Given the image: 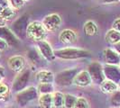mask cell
<instances>
[{
    "mask_svg": "<svg viewBox=\"0 0 120 108\" xmlns=\"http://www.w3.org/2000/svg\"><path fill=\"white\" fill-rule=\"evenodd\" d=\"M119 86H120V84H119Z\"/></svg>",
    "mask_w": 120,
    "mask_h": 108,
    "instance_id": "cell-30",
    "label": "cell"
},
{
    "mask_svg": "<svg viewBox=\"0 0 120 108\" xmlns=\"http://www.w3.org/2000/svg\"><path fill=\"white\" fill-rule=\"evenodd\" d=\"M111 102L116 106H120V91L117 90L116 92H115L114 96H112Z\"/></svg>",
    "mask_w": 120,
    "mask_h": 108,
    "instance_id": "cell-21",
    "label": "cell"
},
{
    "mask_svg": "<svg viewBox=\"0 0 120 108\" xmlns=\"http://www.w3.org/2000/svg\"><path fill=\"white\" fill-rule=\"evenodd\" d=\"M36 79L40 84H52L54 79V76L52 72L41 70L37 73Z\"/></svg>",
    "mask_w": 120,
    "mask_h": 108,
    "instance_id": "cell-9",
    "label": "cell"
},
{
    "mask_svg": "<svg viewBox=\"0 0 120 108\" xmlns=\"http://www.w3.org/2000/svg\"><path fill=\"white\" fill-rule=\"evenodd\" d=\"M97 1L102 5H112V4L120 3V0H97Z\"/></svg>",
    "mask_w": 120,
    "mask_h": 108,
    "instance_id": "cell-22",
    "label": "cell"
},
{
    "mask_svg": "<svg viewBox=\"0 0 120 108\" xmlns=\"http://www.w3.org/2000/svg\"><path fill=\"white\" fill-rule=\"evenodd\" d=\"M115 49H116V51L118 54H120V42L115 45Z\"/></svg>",
    "mask_w": 120,
    "mask_h": 108,
    "instance_id": "cell-27",
    "label": "cell"
},
{
    "mask_svg": "<svg viewBox=\"0 0 120 108\" xmlns=\"http://www.w3.org/2000/svg\"><path fill=\"white\" fill-rule=\"evenodd\" d=\"M73 108H90V104L85 98L79 97V98H77Z\"/></svg>",
    "mask_w": 120,
    "mask_h": 108,
    "instance_id": "cell-20",
    "label": "cell"
},
{
    "mask_svg": "<svg viewBox=\"0 0 120 108\" xmlns=\"http://www.w3.org/2000/svg\"><path fill=\"white\" fill-rule=\"evenodd\" d=\"M16 12L17 11L14 10L10 6H6V7H4V10H3V12H2L0 16L4 18L6 22H8V21L13 20L16 16Z\"/></svg>",
    "mask_w": 120,
    "mask_h": 108,
    "instance_id": "cell-16",
    "label": "cell"
},
{
    "mask_svg": "<svg viewBox=\"0 0 120 108\" xmlns=\"http://www.w3.org/2000/svg\"><path fill=\"white\" fill-rule=\"evenodd\" d=\"M8 67L14 72H21L25 66V59L21 55H15L9 58Z\"/></svg>",
    "mask_w": 120,
    "mask_h": 108,
    "instance_id": "cell-4",
    "label": "cell"
},
{
    "mask_svg": "<svg viewBox=\"0 0 120 108\" xmlns=\"http://www.w3.org/2000/svg\"><path fill=\"white\" fill-rule=\"evenodd\" d=\"M6 23H7V22H6V20H5L3 17L0 16V27H4V26H6Z\"/></svg>",
    "mask_w": 120,
    "mask_h": 108,
    "instance_id": "cell-25",
    "label": "cell"
},
{
    "mask_svg": "<svg viewBox=\"0 0 120 108\" xmlns=\"http://www.w3.org/2000/svg\"><path fill=\"white\" fill-rule=\"evenodd\" d=\"M105 58H106L107 62L111 64V65L117 64L119 62L118 53L116 51L113 50H110V49H107L105 50Z\"/></svg>",
    "mask_w": 120,
    "mask_h": 108,
    "instance_id": "cell-13",
    "label": "cell"
},
{
    "mask_svg": "<svg viewBox=\"0 0 120 108\" xmlns=\"http://www.w3.org/2000/svg\"><path fill=\"white\" fill-rule=\"evenodd\" d=\"M65 96L60 92H55L52 94V103L54 107L60 108L64 105Z\"/></svg>",
    "mask_w": 120,
    "mask_h": 108,
    "instance_id": "cell-15",
    "label": "cell"
},
{
    "mask_svg": "<svg viewBox=\"0 0 120 108\" xmlns=\"http://www.w3.org/2000/svg\"><path fill=\"white\" fill-rule=\"evenodd\" d=\"M105 40L109 44L116 45L120 42V32L114 29H110L107 32L105 35Z\"/></svg>",
    "mask_w": 120,
    "mask_h": 108,
    "instance_id": "cell-10",
    "label": "cell"
},
{
    "mask_svg": "<svg viewBox=\"0 0 120 108\" xmlns=\"http://www.w3.org/2000/svg\"><path fill=\"white\" fill-rule=\"evenodd\" d=\"M3 10H4V7L0 6V15H1V14H2V12H3Z\"/></svg>",
    "mask_w": 120,
    "mask_h": 108,
    "instance_id": "cell-28",
    "label": "cell"
},
{
    "mask_svg": "<svg viewBox=\"0 0 120 108\" xmlns=\"http://www.w3.org/2000/svg\"><path fill=\"white\" fill-rule=\"evenodd\" d=\"M26 35L31 41L39 42L45 39V37L47 35V31L45 30L42 22L34 21L27 25Z\"/></svg>",
    "mask_w": 120,
    "mask_h": 108,
    "instance_id": "cell-1",
    "label": "cell"
},
{
    "mask_svg": "<svg viewBox=\"0 0 120 108\" xmlns=\"http://www.w3.org/2000/svg\"><path fill=\"white\" fill-rule=\"evenodd\" d=\"M39 104L43 108H51L53 106L52 103V95L51 93L49 94H42L39 98Z\"/></svg>",
    "mask_w": 120,
    "mask_h": 108,
    "instance_id": "cell-14",
    "label": "cell"
},
{
    "mask_svg": "<svg viewBox=\"0 0 120 108\" xmlns=\"http://www.w3.org/2000/svg\"><path fill=\"white\" fill-rule=\"evenodd\" d=\"M9 95L8 86L4 83L0 84V100H6Z\"/></svg>",
    "mask_w": 120,
    "mask_h": 108,
    "instance_id": "cell-18",
    "label": "cell"
},
{
    "mask_svg": "<svg viewBox=\"0 0 120 108\" xmlns=\"http://www.w3.org/2000/svg\"><path fill=\"white\" fill-rule=\"evenodd\" d=\"M0 6H3V7H6V6H8L7 0H0Z\"/></svg>",
    "mask_w": 120,
    "mask_h": 108,
    "instance_id": "cell-26",
    "label": "cell"
},
{
    "mask_svg": "<svg viewBox=\"0 0 120 108\" xmlns=\"http://www.w3.org/2000/svg\"><path fill=\"white\" fill-rule=\"evenodd\" d=\"M91 82H92V78L90 77V73L86 70L79 72V74H77L73 78V84L81 87L89 86L91 84Z\"/></svg>",
    "mask_w": 120,
    "mask_h": 108,
    "instance_id": "cell-7",
    "label": "cell"
},
{
    "mask_svg": "<svg viewBox=\"0 0 120 108\" xmlns=\"http://www.w3.org/2000/svg\"><path fill=\"white\" fill-rule=\"evenodd\" d=\"M106 73L108 75L110 80L116 82V80L120 79V70L117 67L114 65H108L106 68Z\"/></svg>",
    "mask_w": 120,
    "mask_h": 108,
    "instance_id": "cell-12",
    "label": "cell"
},
{
    "mask_svg": "<svg viewBox=\"0 0 120 108\" xmlns=\"http://www.w3.org/2000/svg\"><path fill=\"white\" fill-rule=\"evenodd\" d=\"M55 56L60 57L61 59H77L80 57H85L88 55V51L80 50V49H75V48H65L61 49L59 50H56Z\"/></svg>",
    "mask_w": 120,
    "mask_h": 108,
    "instance_id": "cell-3",
    "label": "cell"
},
{
    "mask_svg": "<svg viewBox=\"0 0 120 108\" xmlns=\"http://www.w3.org/2000/svg\"><path fill=\"white\" fill-rule=\"evenodd\" d=\"M83 31H84L85 34L89 36H94L98 33V25L94 21L89 20L83 25Z\"/></svg>",
    "mask_w": 120,
    "mask_h": 108,
    "instance_id": "cell-11",
    "label": "cell"
},
{
    "mask_svg": "<svg viewBox=\"0 0 120 108\" xmlns=\"http://www.w3.org/2000/svg\"><path fill=\"white\" fill-rule=\"evenodd\" d=\"M59 40L63 44H73L77 42L78 35L77 32L71 29H64L60 32Z\"/></svg>",
    "mask_w": 120,
    "mask_h": 108,
    "instance_id": "cell-5",
    "label": "cell"
},
{
    "mask_svg": "<svg viewBox=\"0 0 120 108\" xmlns=\"http://www.w3.org/2000/svg\"><path fill=\"white\" fill-rule=\"evenodd\" d=\"M7 3H8V6H10L15 11H18L24 7L25 1L24 0H7Z\"/></svg>",
    "mask_w": 120,
    "mask_h": 108,
    "instance_id": "cell-17",
    "label": "cell"
},
{
    "mask_svg": "<svg viewBox=\"0 0 120 108\" xmlns=\"http://www.w3.org/2000/svg\"><path fill=\"white\" fill-rule=\"evenodd\" d=\"M37 43H38V49H39L40 53L42 57L46 60H49V61L53 60L55 54H54L53 50L52 49L51 44L48 42H46L45 40L37 42Z\"/></svg>",
    "mask_w": 120,
    "mask_h": 108,
    "instance_id": "cell-6",
    "label": "cell"
},
{
    "mask_svg": "<svg viewBox=\"0 0 120 108\" xmlns=\"http://www.w3.org/2000/svg\"><path fill=\"white\" fill-rule=\"evenodd\" d=\"M24 1H30V0H24Z\"/></svg>",
    "mask_w": 120,
    "mask_h": 108,
    "instance_id": "cell-29",
    "label": "cell"
},
{
    "mask_svg": "<svg viewBox=\"0 0 120 108\" xmlns=\"http://www.w3.org/2000/svg\"><path fill=\"white\" fill-rule=\"evenodd\" d=\"M100 90L105 94H112L118 90V85L110 79H105L100 83Z\"/></svg>",
    "mask_w": 120,
    "mask_h": 108,
    "instance_id": "cell-8",
    "label": "cell"
},
{
    "mask_svg": "<svg viewBox=\"0 0 120 108\" xmlns=\"http://www.w3.org/2000/svg\"><path fill=\"white\" fill-rule=\"evenodd\" d=\"M7 46H8V44H7L6 40L3 38H0V51L5 50L7 48Z\"/></svg>",
    "mask_w": 120,
    "mask_h": 108,
    "instance_id": "cell-24",
    "label": "cell"
},
{
    "mask_svg": "<svg viewBox=\"0 0 120 108\" xmlns=\"http://www.w3.org/2000/svg\"><path fill=\"white\" fill-rule=\"evenodd\" d=\"M77 98L75 96H71V95H66L65 96V99H64V105L67 108H71L74 106L75 103H76Z\"/></svg>",
    "mask_w": 120,
    "mask_h": 108,
    "instance_id": "cell-19",
    "label": "cell"
},
{
    "mask_svg": "<svg viewBox=\"0 0 120 108\" xmlns=\"http://www.w3.org/2000/svg\"><path fill=\"white\" fill-rule=\"evenodd\" d=\"M112 29L117 31L120 32V17L116 18L113 22V24H112Z\"/></svg>",
    "mask_w": 120,
    "mask_h": 108,
    "instance_id": "cell-23",
    "label": "cell"
},
{
    "mask_svg": "<svg viewBox=\"0 0 120 108\" xmlns=\"http://www.w3.org/2000/svg\"><path fill=\"white\" fill-rule=\"evenodd\" d=\"M61 23H62V20H61L60 15L56 13L46 15L42 21V24L44 26L45 30L50 32H56L60 27Z\"/></svg>",
    "mask_w": 120,
    "mask_h": 108,
    "instance_id": "cell-2",
    "label": "cell"
}]
</instances>
